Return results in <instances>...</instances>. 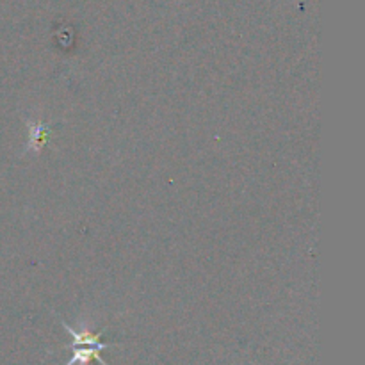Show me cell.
Instances as JSON below:
<instances>
[{"mask_svg": "<svg viewBox=\"0 0 365 365\" xmlns=\"http://www.w3.org/2000/svg\"><path fill=\"white\" fill-rule=\"evenodd\" d=\"M73 355L71 359L68 360L64 365H88L91 360H96L102 365H107L103 362V359L100 356V353L103 349H110V348H118V344H106V342H100L98 346H70Z\"/></svg>", "mask_w": 365, "mask_h": 365, "instance_id": "obj_1", "label": "cell"}, {"mask_svg": "<svg viewBox=\"0 0 365 365\" xmlns=\"http://www.w3.org/2000/svg\"><path fill=\"white\" fill-rule=\"evenodd\" d=\"M27 127H29V143L25 152H32V153H39L45 145L48 143L50 134H52V128L48 127L46 123H43L41 120H27Z\"/></svg>", "mask_w": 365, "mask_h": 365, "instance_id": "obj_2", "label": "cell"}]
</instances>
